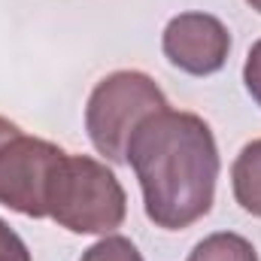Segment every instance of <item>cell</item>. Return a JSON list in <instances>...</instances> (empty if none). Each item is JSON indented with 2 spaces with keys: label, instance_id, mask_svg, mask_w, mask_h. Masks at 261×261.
Segmentation results:
<instances>
[{
  "label": "cell",
  "instance_id": "cell-8",
  "mask_svg": "<svg viewBox=\"0 0 261 261\" xmlns=\"http://www.w3.org/2000/svg\"><path fill=\"white\" fill-rule=\"evenodd\" d=\"M79 261H143V255H140V249L130 243L128 237L107 234L103 240H97L94 246H88Z\"/></svg>",
  "mask_w": 261,
  "mask_h": 261
},
{
  "label": "cell",
  "instance_id": "cell-11",
  "mask_svg": "<svg viewBox=\"0 0 261 261\" xmlns=\"http://www.w3.org/2000/svg\"><path fill=\"white\" fill-rule=\"evenodd\" d=\"M246 3H249V6H252L255 12H261V0H246Z\"/></svg>",
  "mask_w": 261,
  "mask_h": 261
},
{
  "label": "cell",
  "instance_id": "cell-1",
  "mask_svg": "<svg viewBox=\"0 0 261 261\" xmlns=\"http://www.w3.org/2000/svg\"><path fill=\"white\" fill-rule=\"evenodd\" d=\"M149 222L182 231L203 219L216 200L219 149L210 125L195 113L161 110L149 116L128 143Z\"/></svg>",
  "mask_w": 261,
  "mask_h": 261
},
{
  "label": "cell",
  "instance_id": "cell-6",
  "mask_svg": "<svg viewBox=\"0 0 261 261\" xmlns=\"http://www.w3.org/2000/svg\"><path fill=\"white\" fill-rule=\"evenodd\" d=\"M231 186L237 203L261 219V140H252L240 149L231 167Z\"/></svg>",
  "mask_w": 261,
  "mask_h": 261
},
{
  "label": "cell",
  "instance_id": "cell-9",
  "mask_svg": "<svg viewBox=\"0 0 261 261\" xmlns=\"http://www.w3.org/2000/svg\"><path fill=\"white\" fill-rule=\"evenodd\" d=\"M243 85L249 91V97L261 107V40L249 49L246 64H243Z\"/></svg>",
  "mask_w": 261,
  "mask_h": 261
},
{
  "label": "cell",
  "instance_id": "cell-5",
  "mask_svg": "<svg viewBox=\"0 0 261 261\" xmlns=\"http://www.w3.org/2000/svg\"><path fill=\"white\" fill-rule=\"evenodd\" d=\"M161 49L176 70L189 76H213L228 61L231 34L210 12H179L167 21Z\"/></svg>",
  "mask_w": 261,
  "mask_h": 261
},
{
  "label": "cell",
  "instance_id": "cell-2",
  "mask_svg": "<svg viewBox=\"0 0 261 261\" xmlns=\"http://www.w3.org/2000/svg\"><path fill=\"white\" fill-rule=\"evenodd\" d=\"M128 197L116 173L88 155L67 152L49 186V219L73 234H113L122 228Z\"/></svg>",
  "mask_w": 261,
  "mask_h": 261
},
{
  "label": "cell",
  "instance_id": "cell-7",
  "mask_svg": "<svg viewBox=\"0 0 261 261\" xmlns=\"http://www.w3.org/2000/svg\"><path fill=\"white\" fill-rule=\"evenodd\" d=\"M189 261H258V252L246 237L234 231H219L203 237L192 249Z\"/></svg>",
  "mask_w": 261,
  "mask_h": 261
},
{
  "label": "cell",
  "instance_id": "cell-4",
  "mask_svg": "<svg viewBox=\"0 0 261 261\" xmlns=\"http://www.w3.org/2000/svg\"><path fill=\"white\" fill-rule=\"evenodd\" d=\"M67 152L0 116V206L31 219L49 216V186Z\"/></svg>",
  "mask_w": 261,
  "mask_h": 261
},
{
  "label": "cell",
  "instance_id": "cell-3",
  "mask_svg": "<svg viewBox=\"0 0 261 261\" xmlns=\"http://www.w3.org/2000/svg\"><path fill=\"white\" fill-rule=\"evenodd\" d=\"M167 97L158 82L140 70H116L103 76L85 107V130L91 146L110 164H128V143L137 128L167 110Z\"/></svg>",
  "mask_w": 261,
  "mask_h": 261
},
{
  "label": "cell",
  "instance_id": "cell-10",
  "mask_svg": "<svg viewBox=\"0 0 261 261\" xmlns=\"http://www.w3.org/2000/svg\"><path fill=\"white\" fill-rule=\"evenodd\" d=\"M0 261H31L24 240L0 219Z\"/></svg>",
  "mask_w": 261,
  "mask_h": 261
}]
</instances>
